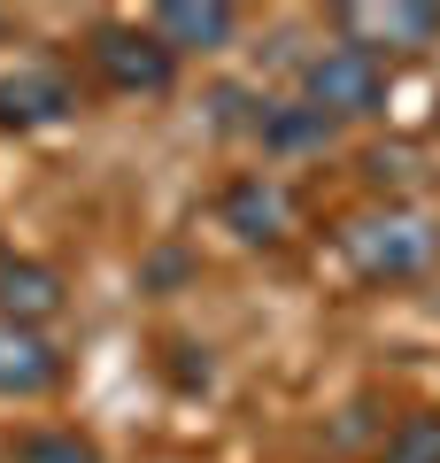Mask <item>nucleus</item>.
<instances>
[{"label": "nucleus", "instance_id": "f257e3e1", "mask_svg": "<svg viewBox=\"0 0 440 463\" xmlns=\"http://www.w3.org/2000/svg\"><path fill=\"white\" fill-rule=\"evenodd\" d=\"M301 109L317 116V124H363V116L387 109V62L363 47H325L310 70H301Z\"/></svg>", "mask_w": 440, "mask_h": 463}, {"label": "nucleus", "instance_id": "f03ea898", "mask_svg": "<svg viewBox=\"0 0 440 463\" xmlns=\"http://www.w3.org/2000/svg\"><path fill=\"white\" fill-rule=\"evenodd\" d=\"M340 248H348V263H356L363 279H417L440 255V232L425 224L417 209H371V216H356V224L340 232Z\"/></svg>", "mask_w": 440, "mask_h": 463}, {"label": "nucleus", "instance_id": "39448f33", "mask_svg": "<svg viewBox=\"0 0 440 463\" xmlns=\"http://www.w3.org/2000/svg\"><path fill=\"white\" fill-rule=\"evenodd\" d=\"M54 386H62V347L47 332L0 317V402H39Z\"/></svg>", "mask_w": 440, "mask_h": 463}, {"label": "nucleus", "instance_id": "423d86ee", "mask_svg": "<svg viewBox=\"0 0 440 463\" xmlns=\"http://www.w3.org/2000/svg\"><path fill=\"white\" fill-rule=\"evenodd\" d=\"M216 216H225V232L247 240V248H278L293 232V201H286V185H271V178H232L225 201H216Z\"/></svg>", "mask_w": 440, "mask_h": 463}, {"label": "nucleus", "instance_id": "1a4fd4ad", "mask_svg": "<svg viewBox=\"0 0 440 463\" xmlns=\"http://www.w3.org/2000/svg\"><path fill=\"white\" fill-rule=\"evenodd\" d=\"M62 270L54 263H32V255H16V263H0V317H8V325H47L54 309H62Z\"/></svg>", "mask_w": 440, "mask_h": 463}, {"label": "nucleus", "instance_id": "0eeeda50", "mask_svg": "<svg viewBox=\"0 0 440 463\" xmlns=\"http://www.w3.org/2000/svg\"><path fill=\"white\" fill-rule=\"evenodd\" d=\"M147 32L163 39L170 54H216V47H232V32H240V16H232L225 0H163Z\"/></svg>", "mask_w": 440, "mask_h": 463}, {"label": "nucleus", "instance_id": "7ed1b4c3", "mask_svg": "<svg viewBox=\"0 0 440 463\" xmlns=\"http://www.w3.org/2000/svg\"><path fill=\"white\" fill-rule=\"evenodd\" d=\"M93 70L116 93H170L178 85V54L155 32H139V24H100L93 32Z\"/></svg>", "mask_w": 440, "mask_h": 463}, {"label": "nucleus", "instance_id": "6e6552de", "mask_svg": "<svg viewBox=\"0 0 440 463\" xmlns=\"http://www.w3.org/2000/svg\"><path fill=\"white\" fill-rule=\"evenodd\" d=\"M78 100H70V78L47 62L16 70V78H0V124L8 132H32V124H54V116H70Z\"/></svg>", "mask_w": 440, "mask_h": 463}, {"label": "nucleus", "instance_id": "9d476101", "mask_svg": "<svg viewBox=\"0 0 440 463\" xmlns=\"http://www.w3.org/2000/svg\"><path fill=\"white\" fill-rule=\"evenodd\" d=\"M371 463H440V417H402Z\"/></svg>", "mask_w": 440, "mask_h": 463}, {"label": "nucleus", "instance_id": "9b49d317", "mask_svg": "<svg viewBox=\"0 0 440 463\" xmlns=\"http://www.w3.org/2000/svg\"><path fill=\"white\" fill-rule=\"evenodd\" d=\"M16 463H100V448L85 440V432H24Z\"/></svg>", "mask_w": 440, "mask_h": 463}, {"label": "nucleus", "instance_id": "20e7f679", "mask_svg": "<svg viewBox=\"0 0 440 463\" xmlns=\"http://www.w3.org/2000/svg\"><path fill=\"white\" fill-rule=\"evenodd\" d=\"M340 32H348L340 47H363V54L394 47V54H409V47H433L440 39V8H425V0H348Z\"/></svg>", "mask_w": 440, "mask_h": 463}]
</instances>
